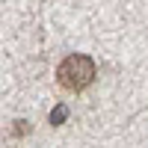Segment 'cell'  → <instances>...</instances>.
Masks as SVG:
<instances>
[{
	"instance_id": "obj_1",
	"label": "cell",
	"mask_w": 148,
	"mask_h": 148,
	"mask_svg": "<svg viewBox=\"0 0 148 148\" xmlns=\"http://www.w3.org/2000/svg\"><path fill=\"white\" fill-rule=\"evenodd\" d=\"M95 59L92 56H86V53H71L65 56L62 62H59L56 68V83L62 86V89L68 92H83V89H89L92 80H95Z\"/></svg>"
},
{
	"instance_id": "obj_2",
	"label": "cell",
	"mask_w": 148,
	"mask_h": 148,
	"mask_svg": "<svg viewBox=\"0 0 148 148\" xmlns=\"http://www.w3.org/2000/svg\"><path fill=\"white\" fill-rule=\"evenodd\" d=\"M65 119H68V107L65 104H56L51 110V125H65Z\"/></svg>"
}]
</instances>
